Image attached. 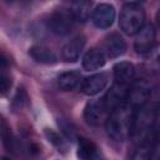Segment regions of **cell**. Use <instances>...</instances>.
I'll list each match as a JSON object with an SVG mask.
<instances>
[{
	"mask_svg": "<svg viewBox=\"0 0 160 160\" xmlns=\"http://www.w3.org/2000/svg\"><path fill=\"white\" fill-rule=\"evenodd\" d=\"M135 112L136 109L128 102L112 109L105 122L108 136L114 141H125L131 135Z\"/></svg>",
	"mask_w": 160,
	"mask_h": 160,
	"instance_id": "obj_1",
	"label": "cell"
},
{
	"mask_svg": "<svg viewBox=\"0 0 160 160\" xmlns=\"http://www.w3.org/2000/svg\"><path fill=\"white\" fill-rule=\"evenodd\" d=\"M155 110H156V104H152V102H148L136 110L134 122H132L131 135H130V138L134 140L135 144L140 145L150 141L155 142L152 139Z\"/></svg>",
	"mask_w": 160,
	"mask_h": 160,
	"instance_id": "obj_2",
	"label": "cell"
},
{
	"mask_svg": "<svg viewBox=\"0 0 160 160\" xmlns=\"http://www.w3.org/2000/svg\"><path fill=\"white\" fill-rule=\"evenodd\" d=\"M119 26L126 35H135L145 26V10L140 2H125L119 16Z\"/></svg>",
	"mask_w": 160,
	"mask_h": 160,
	"instance_id": "obj_3",
	"label": "cell"
},
{
	"mask_svg": "<svg viewBox=\"0 0 160 160\" xmlns=\"http://www.w3.org/2000/svg\"><path fill=\"white\" fill-rule=\"evenodd\" d=\"M110 114V109L108 108L104 99L90 100L84 109V119L91 126H99L105 124Z\"/></svg>",
	"mask_w": 160,
	"mask_h": 160,
	"instance_id": "obj_4",
	"label": "cell"
},
{
	"mask_svg": "<svg viewBox=\"0 0 160 160\" xmlns=\"http://www.w3.org/2000/svg\"><path fill=\"white\" fill-rule=\"evenodd\" d=\"M74 18L70 12V10H56L52 14H50L46 25L48 29L59 36L68 35L74 25Z\"/></svg>",
	"mask_w": 160,
	"mask_h": 160,
	"instance_id": "obj_5",
	"label": "cell"
},
{
	"mask_svg": "<svg viewBox=\"0 0 160 160\" xmlns=\"http://www.w3.org/2000/svg\"><path fill=\"white\" fill-rule=\"evenodd\" d=\"M150 94H151V90H150V86L146 81H144V80L134 81L129 89L126 102L138 110L139 108L148 104Z\"/></svg>",
	"mask_w": 160,
	"mask_h": 160,
	"instance_id": "obj_6",
	"label": "cell"
},
{
	"mask_svg": "<svg viewBox=\"0 0 160 160\" xmlns=\"http://www.w3.org/2000/svg\"><path fill=\"white\" fill-rule=\"evenodd\" d=\"M154 48H155V28L151 24H148L136 34L134 41V49L140 55H148Z\"/></svg>",
	"mask_w": 160,
	"mask_h": 160,
	"instance_id": "obj_7",
	"label": "cell"
},
{
	"mask_svg": "<svg viewBox=\"0 0 160 160\" xmlns=\"http://www.w3.org/2000/svg\"><path fill=\"white\" fill-rule=\"evenodd\" d=\"M94 25L99 29H108L115 20V8L110 4H99L95 6L91 14Z\"/></svg>",
	"mask_w": 160,
	"mask_h": 160,
	"instance_id": "obj_8",
	"label": "cell"
},
{
	"mask_svg": "<svg viewBox=\"0 0 160 160\" xmlns=\"http://www.w3.org/2000/svg\"><path fill=\"white\" fill-rule=\"evenodd\" d=\"M126 49H128L126 41L118 32H112L108 35L102 42V52L110 59H115L124 55L126 52Z\"/></svg>",
	"mask_w": 160,
	"mask_h": 160,
	"instance_id": "obj_9",
	"label": "cell"
},
{
	"mask_svg": "<svg viewBox=\"0 0 160 160\" xmlns=\"http://www.w3.org/2000/svg\"><path fill=\"white\" fill-rule=\"evenodd\" d=\"M108 82H109V75L106 72H99L85 78L80 85V89L85 95L92 96L102 91L108 85Z\"/></svg>",
	"mask_w": 160,
	"mask_h": 160,
	"instance_id": "obj_10",
	"label": "cell"
},
{
	"mask_svg": "<svg viewBox=\"0 0 160 160\" xmlns=\"http://www.w3.org/2000/svg\"><path fill=\"white\" fill-rule=\"evenodd\" d=\"M86 44V39L82 35H78L75 38H72L70 41H68L62 50H61V56L62 60L66 62H75L79 60L84 48Z\"/></svg>",
	"mask_w": 160,
	"mask_h": 160,
	"instance_id": "obj_11",
	"label": "cell"
},
{
	"mask_svg": "<svg viewBox=\"0 0 160 160\" xmlns=\"http://www.w3.org/2000/svg\"><path fill=\"white\" fill-rule=\"evenodd\" d=\"M135 81V66L129 61H120L114 66V82L131 86Z\"/></svg>",
	"mask_w": 160,
	"mask_h": 160,
	"instance_id": "obj_12",
	"label": "cell"
},
{
	"mask_svg": "<svg viewBox=\"0 0 160 160\" xmlns=\"http://www.w3.org/2000/svg\"><path fill=\"white\" fill-rule=\"evenodd\" d=\"M129 89H130V86H124V85H120V84H116V82L112 84V86L110 88V90L106 92V95L104 98V100H105L108 108L110 109V111L112 109H115L116 106L126 102Z\"/></svg>",
	"mask_w": 160,
	"mask_h": 160,
	"instance_id": "obj_13",
	"label": "cell"
},
{
	"mask_svg": "<svg viewBox=\"0 0 160 160\" xmlns=\"http://www.w3.org/2000/svg\"><path fill=\"white\" fill-rule=\"evenodd\" d=\"M78 158L80 160H104L99 148L86 138L79 139Z\"/></svg>",
	"mask_w": 160,
	"mask_h": 160,
	"instance_id": "obj_14",
	"label": "cell"
},
{
	"mask_svg": "<svg viewBox=\"0 0 160 160\" xmlns=\"http://www.w3.org/2000/svg\"><path fill=\"white\" fill-rule=\"evenodd\" d=\"M106 56L102 52V50L92 48L90 49L82 58V68L86 71H94L105 65Z\"/></svg>",
	"mask_w": 160,
	"mask_h": 160,
	"instance_id": "obj_15",
	"label": "cell"
},
{
	"mask_svg": "<svg viewBox=\"0 0 160 160\" xmlns=\"http://www.w3.org/2000/svg\"><path fill=\"white\" fill-rule=\"evenodd\" d=\"M29 55L40 64H46V65H52L58 62V56L55 52L42 45H34L29 49Z\"/></svg>",
	"mask_w": 160,
	"mask_h": 160,
	"instance_id": "obj_16",
	"label": "cell"
},
{
	"mask_svg": "<svg viewBox=\"0 0 160 160\" xmlns=\"http://www.w3.org/2000/svg\"><path fill=\"white\" fill-rule=\"evenodd\" d=\"M56 82H58V86L62 91H72L82 82V80H81V75L79 71L70 70V71L61 72L58 76Z\"/></svg>",
	"mask_w": 160,
	"mask_h": 160,
	"instance_id": "obj_17",
	"label": "cell"
},
{
	"mask_svg": "<svg viewBox=\"0 0 160 160\" xmlns=\"http://www.w3.org/2000/svg\"><path fill=\"white\" fill-rule=\"evenodd\" d=\"M90 8H91L90 1H75V2H71L70 5V12L75 21L84 22L89 19Z\"/></svg>",
	"mask_w": 160,
	"mask_h": 160,
	"instance_id": "obj_18",
	"label": "cell"
},
{
	"mask_svg": "<svg viewBox=\"0 0 160 160\" xmlns=\"http://www.w3.org/2000/svg\"><path fill=\"white\" fill-rule=\"evenodd\" d=\"M131 160H155V142L150 141L138 145Z\"/></svg>",
	"mask_w": 160,
	"mask_h": 160,
	"instance_id": "obj_19",
	"label": "cell"
},
{
	"mask_svg": "<svg viewBox=\"0 0 160 160\" xmlns=\"http://www.w3.org/2000/svg\"><path fill=\"white\" fill-rule=\"evenodd\" d=\"M152 139L155 142L160 141V102L156 104L155 118H154V126H152Z\"/></svg>",
	"mask_w": 160,
	"mask_h": 160,
	"instance_id": "obj_20",
	"label": "cell"
},
{
	"mask_svg": "<svg viewBox=\"0 0 160 160\" xmlns=\"http://www.w3.org/2000/svg\"><path fill=\"white\" fill-rule=\"evenodd\" d=\"M45 135H46V138L49 139V141H51L55 146H58V148H62V146H64V142H62L61 138H60L55 131H52V130H50V129H45Z\"/></svg>",
	"mask_w": 160,
	"mask_h": 160,
	"instance_id": "obj_21",
	"label": "cell"
},
{
	"mask_svg": "<svg viewBox=\"0 0 160 160\" xmlns=\"http://www.w3.org/2000/svg\"><path fill=\"white\" fill-rule=\"evenodd\" d=\"M148 58H149V61L154 65L156 64V66H160V45L155 46L149 54H148Z\"/></svg>",
	"mask_w": 160,
	"mask_h": 160,
	"instance_id": "obj_22",
	"label": "cell"
},
{
	"mask_svg": "<svg viewBox=\"0 0 160 160\" xmlns=\"http://www.w3.org/2000/svg\"><path fill=\"white\" fill-rule=\"evenodd\" d=\"M156 26H158V29L160 30V10L156 12Z\"/></svg>",
	"mask_w": 160,
	"mask_h": 160,
	"instance_id": "obj_23",
	"label": "cell"
},
{
	"mask_svg": "<svg viewBox=\"0 0 160 160\" xmlns=\"http://www.w3.org/2000/svg\"><path fill=\"white\" fill-rule=\"evenodd\" d=\"M1 160H10V159H8V158H5V156H4V158H2Z\"/></svg>",
	"mask_w": 160,
	"mask_h": 160,
	"instance_id": "obj_24",
	"label": "cell"
},
{
	"mask_svg": "<svg viewBox=\"0 0 160 160\" xmlns=\"http://www.w3.org/2000/svg\"><path fill=\"white\" fill-rule=\"evenodd\" d=\"M159 160H160V155H159Z\"/></svg>",
	"mask_w": 160,
	"mask_h": 160,
	"instance_id": "obj_25",
	"label": "cell"
}]
</instances>
